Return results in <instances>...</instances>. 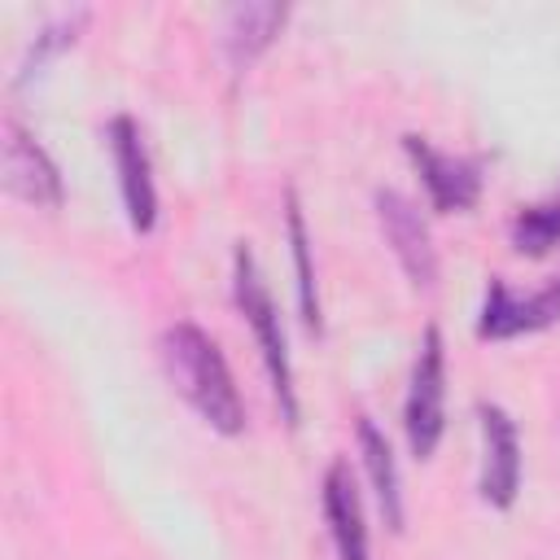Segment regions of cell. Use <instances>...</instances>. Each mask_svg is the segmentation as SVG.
<instances>
[{
  "instance_id": "1",
  "label": "cell",
  "mask_w": 560,
  "mask_h": 560,
  "mask_svg": "<svg viewBox=\"0 0 560 560\" xmlns=\"http://www.w3.org/2000/svg\"><path fill=\"white\" fill-rule=\"evenodd\" d=\"M162 359L171 368V381L179 385V394L197 407V416L219 429V433H241L245 429V402L236 394V381L228 372L223 350L214 346L210 332H201L197 324H175L162 337Z\"/></svg>"
},
{
  "instance_id": "2",
  "label": "cell",
  "mask_w": 560,
  "mask_h": 560,
  "mask_svg": "<svg viewBox=\"0 0 560 560\" xmlns=\"http://www.w3.org/2000/svg\"><path fill=\"white\" fill-rule=\"evenodd\" d=\"M236 302H241V315L249 319V328L258 337V350H262L271 389L280 398V411L293 424L298 420V394H293V368H289V350H284V328H280L276 302H271V293H267V284H262V276L254 267V254L245 245L236 249Z\"/></svg>"
},
{
  "instance_id": "3",
  "label": "cell",
  "mask_w": 560,
  "mask_h": 560,
  "mask_svg": "<svg viewBox=\"0 0 560 560\" xmlns=\"http://www.w3.org/2000/svg\"><path fill=\"white\" fill-rule=\"evenodd\" d=\"M446 354H442V332L429 324L416 368H411V389H407V407H402V424H407V442L420 459H429L442 442L446 429Z\"/></svg>"
},
{
  "instance_id": "4",
  "label": "cell",
  "mask_w": 560,
  "mask_h": 560,
  "mask_svg": "<svg viewBox=\"0 0 560 560\" xmlns=\"http://www.w3.org/2000/svg\"><path fill=\"white\" fill-rule=\"evenodd\" d=\"M109 149H114V166H118V188H122V206L136 232H149L158 219V192H153V175H149V153H144V136L140 127L118 114L109 122Z\"/></svg>"
},
{
  "instance_id": "5",
  "label": "cell",
  "mask_w": 560,
  "mask_h": 560,
  "mask_svg": "<svg viewBox=\"0 0 560 560\" xmlns=\"http://www.w3.org/2000/svg\"><path fill=\"white\" fill-rule=\"evenodd\" d=\"M481 442H486V459H481V499L494 508H512L516 486H521V438L516 424L503 407L481 402Z\"/></svg>"
},
{
  "instance_id": "6",
  "label": "cell",
  "mask_w": 560,
  "mask_h": 560,
  "mask_svg": "<svg viewBox=\"0 0 560 560\" xmlns=\"http://www.w3.org/2000/svg\"><path fill=\"white\" fill-rule=\"evenodd\" d=\"M4 188L31 206H61V175L31 131L4 118Z\"/></svg>"
},
{
  "instance_id": "7",
  "label": "cell",
  "mask_w": 560,
  "mask_h": 560,
  "mask_svg": "<svg viewBox=\"0 0 560 560\" xmlns=\"http://www.w3.org/2000/svg\"><path fill=\"white\" fill-rule=\"evenodd\" d=\"M402 144H407V153H411V162H416V171H420V179L429 188V201L438 210H468L477 201V192H481V162L442 153V149H433L420 136H407Z\"/></svg>"
},
{
  "instance_id": "8",
  "label": "cell",
  "mask_w": 560,
  "mask_h": 560,
  "mask_svg": "<svg viewBox=\"0 0 560 560\" xmlns=\"http://www.w3.org/2000/svg\"><path fill=\"white\" fill-rule=\"evenodd\" d=\"M556 319H560V280H551L547 289H538L529 298H516L503 280H490V293H486L477 332L503 341V337H521V332L547 328Z\"/></svg>"
},
{
  "instance_id": "9",
  "label": "cell",
  "mask_w": 560,
  "mask_h": 560,
  "mask_svg": "<svg viewBox=\"0 0 560 560\" xmlns=\"http://www.w3.org/2000/svg\"><path fill=\"white\" fill-rule=\"evenodd\" d=\"M376 210H381V228H385V236H389V245H394L402 271H407L416 284H433V276H438V258H433L429 228H424L420 210H416L402 192H394V188L376 192Z\"/></svg>"
},
{
  "instance_id": "10",
  "label": "cell",
  "mask_w": 560,
  "mask_h": 560,
  "mask_svg": "<svg viewBox=\"0 0 560 560\" xmlns=\"http://www.w3.org/2000/svg\"><path fill=\"white\" fill-rule=\"evenodd\" d=\"M324 516H328L337 560H372L368 556V529H363V503H359L354 477L341 459L324 472Z\"/></svg>"
},
{
  "instance_id": "11",
  "label": "cell",
  "mask_w": 560,
  "mask_h": 560,
  "mask_svg": "<svg viewBox=\"0 0 560 560\" xmlns=\"http://www.w3.org/2000/svg\"><path fill=\"white\" fill-rule=\"evenodd\" d=\"M284 18H289L284 4H236L223 22V44H228L232 66H249L280 35Z\"/></svg>"
},
{
  "instance_id": "12",
  "label": "cell",
  "mask_w": 560,
  "mask_h": 560,
  "mask_svg": "<svg viewBox=\"0 0 560 560\" xmlns=\"http://www.w3.org/2000/svg\"><path fill=\"white\" fill-rule=\"evenodd\" d=\"M359 446H363V464H368V477H372V490H376V503L389 521V529H402V486H398V464H394V451L385 442V433L363 416L359 420Z\"/></svg>"
},
{
  "instance_id": "13",
  "label": "cell",
  "mask_w": 560,
  "mask_h": 560,
  "mask_svg": "<svg viewBox=\"0 0 560 560\" xmlns=\"http://www.w3.org/2000/svg\"><path fill=\"white\" fill-rule=\"evenodd\" d=\"M512 245L529 258L538 254H551L560 245V201H538V206H525L516 219H512Z\"/></svg>"
},
{
  "instance_id": "14",
  "label": "cell",
  "mask_w": 560,
  "mask_h": 560,
  "mask_svg": "<svg viewBox=\"0 0 560 560\" xmlns=\"http://www.w3.org/2000/svg\"><path fill=\"white\" fill-rule=\"evenodd\" d=\"M289 241H293V267H298V306H302V324L311 332H319V293H315V271H311V241H306V223L298 210V197H289Z\"/></svg>"
}]
</instances>
